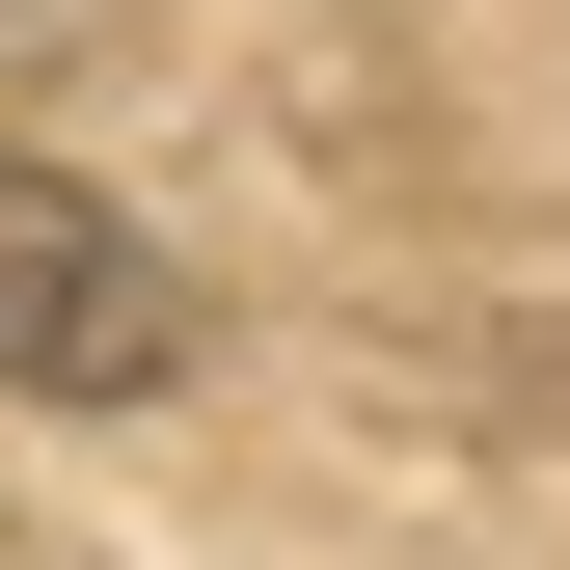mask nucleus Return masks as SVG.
<instances>
[{"mask_svg": "<svg viewBox=\"0 0 570 570\" xmlns=\"http://www.w3.org/2000/svg\"><path fill=\"white\" fill-rule=\"evenodd\" d=\"M0 381H55V407H136V381H190V272L109 218V190H55L28 136H0Z\"/></svg>", "mask_w": 570, "mask_h": 570, "instance_id": "obj_1", "label": "nucleus"}]
</instances>
